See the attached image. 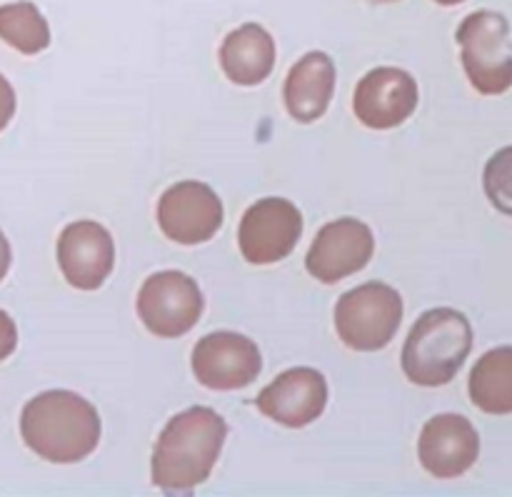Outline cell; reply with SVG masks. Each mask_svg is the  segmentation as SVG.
I'll return each mask as SVG.
<instances>
[{
    "label": "cell",
    "mask_w": 512,
    "mask_h": 497,
    "mask_svg": "<svg viewBox=\"0 0 512 497\" xmlns=\"http://www.w3.org/2000/svg\"><path fill=\"white\" fill-rule=\"evenodd\" d=\"M228 425L215 410L190 408L175 415L153 450V483L165 495H188L213 473Z\"/></svg>",
    "instance_id": "6da1fadb"
},
{
    "label": "cell",
    "mask_w": 512,
    "mask_h": 497,
    "mask_svg": "<svg viewBox=\"0 0 512 497\" xmlns=\"http://www.w3.org/2000/svg\"><path fill=\"white\" fill-rule=\"evenodd\" d=\"M20 435L38 458L73 465L100 443V415L70 390H48L30 400L20 415Z\"/></svg>",
    "instance_id": "7a4b0ae2"
},
{
    "label": "cell",
    "mask_w": 512,
    "mask_h": 497,
    "mask_svg": "<svg viewBox=\"0 0 512 497\" xmlns=\"http://www.w3.org/2000/svg\"><path fill=\"white\" fill-rule=\"evenodd\" d=\"M473 350V328L463 313L435 308L420 315L403 348V370L420 388L448 385Z\"/></svg>",
    "instance_id": "3957f363"
},
{
    "label": "cell",
    "mask_w": 512,
    "mask_h": 497,
    "mask_svg": "<svg viewBox=\"0 0 512 497\" xmlns=\"http://www.w3.org/2000/svg\"><path fill=\"white\" fill-rule=\"evenodd\" d=\"M470 83L483 95H503L512 88L510 23L503 13L478 10L455 33Z\"/></svg>",
    "instance_id": "277c9868"
},
{
    "label": "cell",
    "mask_w": 512,
    "mask_h": 497,
    "mask_svg": "<svg viewBox=\"0 0 512 497\" xmlns=\"http://www.w3.org/2000/svg\"><path fill=\"white\" fill-rule=\"evenodd\" d=\"M403 323V298L385 283H365L340 295L335 305V330L358 353L383 350Z\"/></svg>",
    "instance_id": "5b68a950"
},
{
    "label": "cell",
    "mask_w": 512,
    "mask_h": 497,
    "mask_svg": "<svg viewBox=\"0 0 512 497\" xmlns=\"http://www.w3.org/2000/svg\"><path fill=\"white\" fill-rule=\"evenodd\" d=\"M203 293L190 275L163 270L150 275L138 293V315L158 338H180L203 315Z\"/></svg>",
    "instance_id": "8992f818"
},
{
    "label": "cell",
    "mask_w": 512,
    "mask_h": 497,
    "mask_svg": "<svg viewBox=\"0 0 512 497\" xmlns=\"http://www.w3.org/2000/svg\"><path fill=\"white\" fill-rule=\"evenodd\" d=\"M303 235V215L290 200L263 198L240 220V253L253 265H273L288 258Z\"/></svg>",
    "instance_id": "52a82bcc"
},
{
    "label": "cell",
    "mask_w": 512,
    "mask_h": 497,
    "mask_svg": "<svg viewBox=\"0 0 512 497\" xmlns=\"http://www.w3.org/2000/svg\"><path fill=\"white\" fill-rule=\"evenodd\" d=\"M158 225L173 243H208L223 225V203L205 183L183 180L160 195Z\"/></svg>",
    "instance_id": "ba28073f"
},
{
    "label": "cell",
    "mask_w": 512,
    "mask_h": 497,
    "mask_svg": "<svg viewBox=\"0 0 512 497\" xmlns=\"http://www.w3.org/2000/svg\"><path fill=\"white\" fill-rule=\"evenodd\" d=\"M193 375L208 390H243L260 375L258 345L238 333H210L193 350Z\"/></svg>",
    "instance_id": "9c48e42d"
},
{
    "label": "cell",
    "mask_w": 512,
    "mask_h": 497,
    "mask_svg": "<svg viewBox=\"0 0 512 497\" xmlns=\"http://www.w3.org/2000/svg\"><path fill=\"white\" fill-rule=\"evenodd\" d=\"M373 253V230L355 218H340L318 230L305 258V268L315 280L333 285L360 273Z\"/></svg>",
    "instance_id": "30bf717a"
},
{
    "label": "cell",
    "mask_w": 512,
    "mask_h": 497,
    "mask_svg": "<svg viewBox=\"0 0 512 497\" xmlns=\"http://www.w3.org/2000/svg\"><path fill=\"white\" fill-rule=\"evenodd\" d=\"M418 83L400 68H375L355 85L353 110L365 128L393 130L418 108Z\"/></svg>",
    "instance_id": "8fae6325"
},
{
    "label": "cell",
    "mask_w": 512,
    "mask_h": 497,
    "mask_svg": "<svg viewBox=\"0 0 512 497\" xmlns=\"http://www.w3.org/2000/svg\"><path fill=\"white\" fill-rule=\"evenodd\" d=\"M480 455V435L465 415L443 413L425 423L418 440V458L440 480L460 478Z\"/></svg>",
    "instance_id": "7c38bea8"
},
{
    "label": "cell",
    "mask_w": 512,
    "mask_h": 497,
    "mask_svg": "<svg viewBox=\"0 0 512 497\" xmlns=\"http://www.w3.org/2000/svg\"><path fill=\"white\" fill-rule=\"evenodd\" d=\"M58 265L75 290H98L113 273V238L93 220L70 223L58 238Z\"/></svg>",
    "instance_id": "4fadbf2b"
},
{
    "label": "cell",
    "mask_w": 512,
    "mask_h": 497,
    "mask_svg": "<svg viewBox=\"0 0 512 497\" xmlns=\"http://www.w3.org/2000/svg\"><path fill=\"white\" fill-rule=\"evenodd\" d=\"M328 383L313 368L285 370L258 395V410L285 428H305L323 415Z\"/></svg>",
    "instance_id": "5bb4252c"
},
{
    "label": "cell",
    "mask_w": 512,
    "mask_h": 497,
    "mask_svg": "<svg viewBox=\"0 0 512 497\" xmlns=\"http://www.w3.org/2000/svg\"><path fill=\"white\" fill-rule=\"evenodd\" d=\"M335 93V63L323 50L303 55L285 80V105L298 123L323 118Z\"/></svg>",
    "instance_id": "9a60e30c"
},
{
    "label": "cell",
    "mask_w": 512,
    "mask_h": 497,
    "mask_svg": "<svg viewBox=\"0 0 512 497\" xmlns=\"http://www.w3.org/2000/svg\"><path fill=\"white\" fill-rule=\"evenodd\" d=\"M220 68L235 85H260L275 68V40L263 25L245 23L220 45Z\"/></svg>",
    "instance_id": "2e32d148"
},
{
    "label": "cell",
    "mask_w": 512,
    "mask_h": 497,
    "mask_svg": "<svg viewBox=\"0 0 512 497\" xmlns=\"http://www.w3.org/2000/svg\"><path fill=\"white\" fill-rule=\"evenodd\" d=\"M470 400L488 415L512 413V345L488 350L470 373Z\"/></svg>",
    "instance_id": "e0dca14e"
},
{
    "label": "cell",
    "mask_w": 512,
    "mask_h": 497,
    "mask_svg": "<svg viewBox=\"0 0 512 497\" xmlns=\"http://www.w3.org/2000/svg\"><path fill=\"white\" fill-rule=\"evenodd\" d=\"M0 40L23 55H38L50 45L48 20L28 0L0 5Z\"/></svg>",
    "instance_id": "ac0fdd59"
},
{
    "label": "cell",
    "mask_w": 512,
    "mask_h": 497,
    "mask_svg": "<svg viewBox=\"0 0 512 497\" xmlns=\"http://www.w3.org/2000/svg\"><path fill=\"white\" fill-rule=\"evenodd\" d=\"M485 195L495 210L512 215V145L498 150L493 158L488 160L483 173Z\"/></svg>",
    "instance_id": "d6986e66"
},
{
    "label": "cell",
    "mask_w": 512,
    "mask_h": 497,
    "mask_svg": "<svg viewBox=\"0 0 512 497\" xmlns=\"http://www.w3.org/2000/svg\"><path fill=\"white\" fill-rule=\"evenodd\" d=\"M18 345V328L5 310H0V363L15 353Z\"/></svg>",
    "instance_id": "ffe728a7"
},
{
    "label": "cell",
    "mask_w": 512,
    "mask_h": 497,
    "mask_svg": "<svg viewBox=\"0 0 512 497\" xmlns=\"http://www.w3.org/2000/svg\"><path fill=\"white\" fill-rule=\"evenodd\" d=\"M13 115H15V90L13 85L5 80V75H0V130L8 128Z\"/></svg>",
    "instance_id": "44dd1931"
},
{
    "label": "cell",
    "mask_w": 512,
    "mask_h": 497,
    "mask_svg": "<svg viewBox=\"0 0 512 497\" xmlns=\"http://www.w3.org/2000/svg\"><path fill=\"white\" fill-rule=\"evenodd\" d=\"M10 260H13V255H10V243H8V238L3 235V230H0V280L8 275Z\"/></svg>",
    "instance_id": "7402d4cb"
},
{
    "label": "cell",
    "mask_w": 512,
    "mask_h": 497,
    "mask_svg": "<svg viewBox=\"0 0 512 497\" xmlns=\"http://www.w3.org/2000/svg\"><path fill=\"white\" fill-rule=\"evenodd\" d=\"M435 3H440V5H460V3H465V0H435Z\"/></svg>",
    "instance_id": "603a6c76"
},
{
    "label": "cell",
    "mask_w": 512,
    "mask_h": 497,
    "mask_svg": "<svg viewBox=\"0 0 512 497\" xmlns=\"http://www.w3.org/2000/svg\"><path fill=\"white\" fill-rule=\"evenodd\" d=\"M375 3H395V0H375Z\"/></svg>",
    "instance_id": "cb8c5ba5"
}]
</instances>
